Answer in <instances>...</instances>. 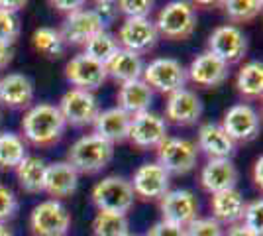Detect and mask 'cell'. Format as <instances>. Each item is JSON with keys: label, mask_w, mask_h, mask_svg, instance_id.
I'll return each instance as SVG.
<instances>
[{"label": "cell", "mask_w": 263, "mask_h": 236, "mask_svg": "<svg viewBox=\"0 0 263 236\" xmlns=\"http://www.w3.org/2000/svg\"><path fill=\"white\" fill-rule=\"evenodd\" d=\"M65 118L59 108L49 102H40L32 106L22 118V130L28 142L33 146H53L65 132Z\"/></svg>", "instance_id": "cell-1"}, {"label": "cell", "mask_w": 263, "mask_h": 236, "mask_svg": "<svg viewBox=\"0 0 263 236\" xmlns=\"http://www.w3.org/2000/svg\"><path fill=\"white\" fill-rule=\"evenodd\" d=\"M114 157V146L97 134L81 136L69 148L67 164L73 166L77 173H99L108 166Z\"/></svg>", "instance_id": "cell-2"}, {"label": "cell", "mask_w": 263, "mask_h": 236, "mask_svg": "<svg viewBox=\"0 0 263 236\" xmlns=\"http://www.w3.org/2000/svg\"><path fill=\"white\" fill-rule=\"evenodd\" d=\"M92 201L102 213L124 214L130 211L136 201L132 183L118 175H108L92 187Z\"/></svg>", "instance_id": "cell-3"}, {"label": "cell", "mask_w": 263, "mask_h": 236, "mask_svg": "<svg viewBox=\"0 0 263 236\" xmlns=\"http://www.w3.org/2000/svg\"><path fill=\"white\" fill-rule=\"evenodd\" d=\"M155 30L167 40L183 42L189 35H193L197 28V14L195 8L186 2H169L157 14Z\"/></svg>", "instance_id": "cell-4"}, {"label": "cell", "mask_w": 263, "mask_h": 236, "mask_svg": "<svg viewBox=\"0 0 263 236\" xmlns=\"http://www.w3.org/2000/svg\"><path fill=\"white\" fill-rule=\"evenodd\" d=\"M198 148L186 138L167 136L157 146V164L171 175H185L197 166Z\"/></svg>", "instance_id": "cell-5"}, {"label": "cell", "mask_w": 263, "mask_h": 236, "mask_svg": "<svg viewBox=\"0 0 263 236\" xmlns=\"http://www.w3.org/2000/svg\"><path fill=\"white\" fill-rule=\"evenodd\" d=\"M142 81L152 90L159 93H175L179 89H185L186 83V69L173 57H157L143 65Z\"/></svg>", "instance_id": "cell-6"}, {"label": "cell", "mask_w": 263, "mask_h": 236, "mask_svg": "<svg viewBox=\"0 0 263 236\" xmlns=\"http://www.w3.org/2000/svg\"><path fill=\"white\" fill-rule=\"evenodd\" d=\"M30 228L33 236H65L71 228V214L63 203L47 199L33 207Z\"/></svg>", "instance_id": "cell-7"}, {"label": "cell", "mask_w": 263, "mask_h": 236, "mask_svg": "<svg viewBox=\"0 0 263 236\" xmlns=\"http://www.w3.org/2000/svg\"><path fill=\"white\" fill-rule=\"evenodd\" d=\"M59 113L63 114L67 124L73 126H87L92 124L95 118L99 116L100 106L99 99L90 93L83 89H69L59 101Z\"/></svg>", "instance_id": "cell-8"}, {"label": "cell", "mask_w": 263, "mask_h": 236, "mask_svg": "<svg viewBox=\"0 0 263 236\" xmlns=\"http://www.w3.org/2000/svg\"><path fill=\"white\" fill-rule=\"evenodd\" d=\"M209 51L222 59L226 65L240 61L248 51V40L238 26L224 24L218 26L209 38Z\"/></svg>", "instance_id": "cell-9"}, {"label": "cell", "mask_w": 263, "mask_h": 236, "mask_svg": "<svg viewBox=\"0 0 263 236\" xmlns=\"http://www.w3.org/2000/svg\"><path fill=\"white\" fill-rule=\"evenodd\" d=\"M222 130L228 134L232 142H250L259 134V114L252 104H234L222 118Z\"/></svg>", "instance_id": "cell-10"}, {"label": "cell", "mask_w": 263, "mask_h": 236, "mask_svg": "<svg viewBox=\"0 0 263 236\" xmlns=\"http://www.w3.org/2000/svg\"><path fill=\"white\" fill-rule=\"evenodd\" d=\"M159 209L163 221L179 226H189L195 219H198V199L189 189H173L167 191L159 199Z\"/></svg>", "instance_id": "cell-11"}, {"label": "cell", "mask_w": 263, "mask_h": 236, "mask_svg": "<svg viewBox=\"0 0 263 236\" xmlns=\"http://www.w3.org/2000/svg\"><path fill=\"white\" fill-rule=\"evenodd\" d=\"M157 30L149 18H128L118 30V45L122 49H128L134 53L149 51L157 44Z\"/></svg>", "instance_id": "cell-12"}, {"label": "cell", "mask_w": 263, "mask_h": 236, "mask_svg": "<svg viewBox=\"0 0 263 236\" xmlns=\"http://www.w3.org/2000/svg\"><path fill=\"white\" fill-rule=\"evenodd\" d=\"M167 138V122L155 113H143L138 116H132L130 130H128V140L134 146L149 150L157 148Z\"/></svg>", "instance_id": "cell-13"}, {"label": "cell", "mask_w": 263, "mask_h": 236, "mask_svg": "<svg viewBox=\"0 0 263 236\" xmlns=\"http://www.w3.org/2000/svg\"><path fill=\"white\" fill-rule=\"evenodd\" d=\"M65 77L73 85V89L92 90L102 87V83L106 81V67L97 63L95 59L87 57L85 53L75 56L65 65Z\"/></svg>", "instance_id": "cell-14"}, {"label": "cell", "mask_w": 263, "mask_h": 236, "mask_svg": "<svg viewBox=\"0 0 263 236\" xmlns=\"http://www.w3.org/2000/svg\"><path fill=\"white\" fill-rule=\"evenodd\" d=\"M132 189L142 199H161L169 191V173L157 161H147L136 169Z\"/></svg>", "instance_id": "cell-15"}, {"label": "cell", "mask_w": 263, "mask_h": 236, "mask_svg": "<svg viewBox=\"0 0 263 236\" xmlns=\"http://www.w3.org/2000/svg\"><path fill=\"white\" fill-rule=\"evenodd\" d=\"M100 32H104V26H102L99 16L95 14V10L81 8V10L67 16L59 34L67 44L85 45L88 40H92Z\"/></svg>", "instance_id": "cell-16"}, {"label": "cell", "mask_w": 263, "mask_h": 236, "mask_svg": "<svg viewBox=\"0 0 263 236\" xmlns=\"http://www.w3.org/2000/svg\"><path fill=\"white\" fill-rule=\"evenodd\" d=\"M202 114V102L195 90L179 89L169 95L165 104V116L177 126L197 124Z\"/></svg>", "instance_id": "cell-17"}, {"label": "cell", "mask_w": 263, "mask_h": 236, "mask_svg": "<svg viewBox=\"0 0 263 236\" xmlns=\"http://www.w3.org/2000/svg\"><path fill=\"white\" fill-rule=\"evenodd\" d=\"M238 168L234 166L230 157L228 159H209V164L200 171V185L210 195L214 193L236 189L238 183Z\"/></svg>", "instance_id": "cell-18"}, {"label": "cell", "mask_w": 263, "mask_h": 236, "mask_svg": "<svg viewBox=\"0 0 263 236\" xmlns=\"http://www.w3.org/2000/svg\"><path fill=\"white\" fill-rule=\"evenodd\" d=\"M186 79L198 87H218L228 79V65L210 51H204L193 59L191 67L186 69Z\"/></svg>", "instance_id": "cell-19"}, {"label": "cell", "mask_w": 263, "mask_h": 236, "mask_svg": "<svg viewBox=\"0 0 263 236\" xmlns=\"http://www.w3.org/2000/svg\"><path fill=\"white\" fill-rule=\"evenodd\" d=\"M79 187V173L69 166L67 161H53L45 168V181H44V191L49 193L51 197L61 199V197H69L77 191Z\"/></svg>", "instance_id": "cell-20"}, {"label": "cell", "mask_w": 263, "mask_h": 236, "mask_svg": "<svg viewBox=\"0 0 263 236\" xmlns=\"http://www.w3.org/2000/svg\"><path fill=\"white\" fill-rule=\"evenodd\" d=\"M130 122L132 116H128L118 106H112V108H106V111L99 113L92 126H95V134L100 136L102 140H106V142H110L114 146L116 142L128 140Z\"/></svg>", "instance_id": "cell-21"}, {"label": "cell", "mask_w": 263, "mask_h": 236, "mask_svg": "<svg viewBox=\"0 0 263 236\" xmlns=\"http://www.w3.org/2000/svg\"><path fill=\"white\" fill-rule=\"evenodd\" d=\"M33 101V83L24 73H8L0 79V102L10 108H26Z\"/></svg>", "instance_id": "cell-22"}, {"label": "cell", "mask_w": 263, "mask_h": 236, "mask_svg": "<svg viewBox=\"0 0 263 236\" xmlns=\"http://www.w3.org/2000/svg\"><path fill=\"white\" fill-rule=\"evenodd\" d=\"M154 101V90L149 89L142 79L130 81L120 85L118 90V108L124 111L128 116H138L149 111Z\"/></svg>", "instance_id": "cell-23"}, {"label": "cell", "mask_w": 263, "mask_h": 236, "mask_svg": "<svg viewBox=\"0 0 263 236\" xmlns=\"http://www.w3.org/2000/svg\"><path fill=\"white\" fill-rule=\"evenodd\" d=\"M198 150H202L210 159H228L234 152V142L222 130L220 124L206 122L198 128Z\"/></svg>", "instance_id": "cell-24"}, {"label": "cell", "mask_w": 263, "mask_h": 236, "mask_svg": "<svg viewBox=\"0 0 263 236\" xmlns=\"http://www.w3.org/2000/svg\"><path fill=\"white\" fill-rule=\"evenodd\" d=\"M243 209H246V201L243 195L238 189H228V191L214 193L210 197V211H212V219L222 223H230L236 225L243 216Z\"/></svg>", "instance_id": "cell-25"}, {"label": "cell", "mask_w": 263, "mask_h": 236, "mask_svg": "<svg viewBox=\"0 0 263 236\" xmlns=\"http://www.w3.org/2000/svg\"><path fill=\"white\" fill-rule=\"evenodd\" d=\"M104 67H106V75L108 77H112L114 81H118L120 85H124V83L142 79L143 61L142 56L118 47V51L110 57L108 63Z\"/></svg>", "instance_id": "cell-26"}, {"label": "cell", "mask_w": 263, "mask_h": 236, "mask_svg": "<svg viewBox=\"0 0 263 236\" xmlns=\"http://www.w3.org/2000/svg\"><path fill=\"white\" fill-rule=\"evenodd\" d=\"M45 164L42 157L28 156L22 164L16 168V177L18 183L26 193H42L45 181Z\"/></svg>", "instance_id": "cell-27"}, {"label": "cell", "mask_w": 263, "mask_h": 236, "mask_svg": "<svg viewBox=\"0 0 263 236\" xmlns=\"http://www.w3.org/2000/svg\"><path fill=\"white\" fill-rule=\"evenodd\" d=\"M236 87L240 95L248 99H257L263 95V65L259 61H248L241 65L236 77Z\"/></svg>", "instance_id": "cell-28"}, {"label": "cell", "mask_w": 263, "mask_h": 236, "mask_svg": "<svg viewBox=\"0 0 263 236\" xmlns=\"http://www.w3.org/2000/svg\"><path fill=\"white\" fill-rule=\"evenodd\" d=\"M28 157V148L22 136L14 132L0 134V168H18Z\"/></svg>", "instance_id": "cell-29"}, {"label": "cell", "mask_w": 263, "mask_h": 236, "mask_svg": "<svg viewBox=\"0 0 263 236\" xmlns=\"http://www.w3.org/2000/svg\"><path fill=\"white\" fill-rule=\"evenodd\" d=\"M32 44L37 53H42L44 57H49V59L61 57L63 51H65V40L61 38L59 30L49 28V26H42V28H37L33 32Z\"/></svg>", "instance_id": "cell-30"}, {"label": "cell", "mask_w": 263, "mask_h": 236, "mask_svg": "<svg viewBox=\"0 0 263 236\" xmlns=\"http://www.w3.org/2000/svg\"><path fill=\"white\" fill-rule=\"evenodd\" d=\"M118 47L120 45H118L114 35L108 34V32H100L85 44V56L95 59L100 65H106L110 57L118 51Z\"/></svg>", "instance_id": "cell-31"}, {"label": "cell", "mask_w": 263, "mask_h": 236, "mask_svg": "<svg viewBox=\"0 0 263 236\" xmlns=\"http://www.w3.org/2000/svg\"><path fill=\"white\" fill-rule=\"evenodd\" d=\"M92 232L95 236H126L128 234V219L124 214L102 213L92 221Z\"/></svg>", "instance_id": "cell-32"}, {"label": "cell", "mask_w": 263, "mask_h": 236, "mask_svg": "<svg viewBox=\"0 0 263 236\" xmlns=\"http://www.w3.org/2000/svg\"><path fill=\"white\" fill-rule=\"evenodd\" d=\"M224 12L234 22H250L259 16L261 12V2L259 0H228L222 4Z\"/></svg>", "instance_id": "cell-33"}, {"label": "cell", "mask_w": 263, "mask_h": 236, "mask_svg": "<svg viewBox=\"0 0 263 236\" xmlns=\"http://www.w3.org/2000/svg\"><path fill=\"white\" fill-rule=\"evenodd\" d=\"M20 35V18L0 8V44L12 45Z\"/></svg>", "instance_id": "cell-34"}, {"label": "cell", "mask_w": 263, "mask_h": 236, "mask_svg": "<svg viewBox=\"0 0 263 236\" xmlns=\"http://www.w3.org/2000/svg\"><path fill=\"white\" fill-rule=\"evenodd\" d=\"M185 236H224V228L212 216L209 219H195L185 226Z\"/></svg>", "instance_id": "cell-35"}, {"label": "cell", "mask_w": 263, "mask_h": 236, "mask_svg": "<svg viewBox=\"0 0 263 236\" xmlns=\"http://www.w3.org/2000/svg\"><path fill=\"white\" fill-rule=\"evenodd\" d=\"M241 221H243V226H248L250 230L261 234V228H263V201L261 199H253V201L246 203Z\"/></svg>", "instance_id": "cell-36"}, {"label": "cell", "mask_w": 263, "mask_h": 236, "mask_svg": "<svg viewBox=\"0 0 263 236\" xmlns=\"http://www.w3.org/2000/svg\"><path fill=\"white\" fill-rule=\"evenodd\" d=\"M116 6H118V12L126 14L128 18H149L154 2H149V0H120Z\"/></svg>", "instance_id": "cell-37"}, {"label": "cell", "mask_w": 263, "mask_h": 236, "mask_svg": "<svg viewBox=\"0 0 263 236\" xmlns=\"http://www.w3.org/2000/svg\"><path fill=\"white\" fill-rule=\"evenodd\" d=\"M18 211V199L6 185H0V223L12 219Z\"/></svg>", "instance_id": "cell-38"}, {"label": "cell", "mask_w": 263, "mask_h": 236, "mask_svg": "<svg viewBox=\"0 0 263 236\" xmlns=\"http://www.w3.org/2000/svg\"><path fill=\"white\" fill-rule=\"evenodd\" d=\"M92 10H95V14L100 18V22H102L104 28L110 26V24L116 20V16H118V6H116L114 2H108V0H104V2H97Z\"/></svg>", "instance_id": "cell-39"}, {"label": "cell", "mask_w": 263, "mask_h": 236, "mask_svg": "<svg viewBox=\"0 0 263 236\" xmlns=\"http://www.w3.org/2000/svg\"><path fill=\"white\" fill-rule=\"evenodd\" d=\"M145 236H185V228L167 221H159L145 232Z\"/></svg>", "instance_id": "cell-40"}, {"label": "cell", "mask_w": 263, "mask_h": 236, "mask_svg": "<svg viewBox=\"0 0 263 236\" xmlns=\"http://www.w3.org/2000/svg\"><path fill=\"white\" fill-rule=\"evenodd\" d=\"M53 6L59 12H67V14H73V12L81 10V8L85 6V2H83V0H55Z\"/></svg>", "instance_id": "cell-41"}, {"label": "cell", "mask_w": 263, "mask_h": 236, "mask_svg": "<svg viewBox=\"0 0 263 236\" xmlns=\"http://www.w3.org/2000/svg\"><path fill=\"white\" fill-rule=\"evenodd\" d=\"M12 59H14V49H12V45L0 44V69L8 67V63H10Z\"/></svg>", "instance_id": "cell-42"}, {"label": "cell", "mask_w": 263, "mask_h": 236, "mask_svg": "<svg viewBox=\"0 0 263 236\" xmlns=\"http://www.w3.org/2000/svg\"><path fill=\"white\" fill-rule=\"evenodd\" d=\"M24 6H26L24 0H16V2L14 0H0V8L6 12H14V14L20 10V8H24Z\"/></svg>", "instance_id": "cell-43"}, {"label": "cell", "mask_w": 263, "mask_h": 236, "mask_svg": "<svg viewBox=\"0 0 263 236\" xmlns=\"http://www.w3.org/2000/svg\"><path fill=\"white\" fill-rule=\"evenodd\" d=\"M224 236H261V234L253 232V230H250L248 226H243V225H234L230 230H228V234H224Z\"/></svg>", "instance_id": "cell-44"}, {"label": "cell", "mask_w": 263, "mask_h": 236, "mask_svg": "<svg viewBox=\"0 0 263 236\" xmlns=\"http://www.w3.org/2000/svg\"><path fill=\"white\" fill-rule=\"evenodd\" d=\"M261 169H263V159L261 157H257V159H255V164H253V181H255V185H257V187H261L263 185Z\"/></svg>", "instance_id": "cell-45"}, {"label": "cell", "mask_w": 263, "mask_h": 236, "mask_svg": "<svg viewBox=\"0 0 263 236\" xmlns=\"http://www.w3.org/2000/svg\"><path fill=\"white\" fill-rule=\"evenodd\" d=\"M0 236H14L12 234V230L4 225V223H0Z\"/></svg>", "instance_id": "cell-46"}, {"label": "cell", "mask_w": 263, "mask_h": 236, "mask_svg": "<svg viewBox=\"0 0 263 236\" xmlns=\"http://www.w3.org/2000/svg\"><path fill=\"white\" fill-rule=\"evenodd\" d=\"M126 236H138V234H130V232H128V234H126Z\"/></svg>", "instance_id": "cell-47"}, {"label": "cell", "mask_w": 263, "mask_h": 236, "mask_svg": "<svg viewBox=\"0 0 263 236\" xmlns=\"http://www.w3.org/2000/svg\"><path fill=\"white\" fill-rule=\"evenodd\" d=\"M0 116H2V114H0Z\"/></svg>", "instance_id": "cell-48"}]
</instances>
